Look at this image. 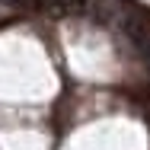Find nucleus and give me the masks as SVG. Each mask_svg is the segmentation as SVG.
Masks as SVG:
<instances>
[{"label": "nucleus", "mask_w": 150, "mask_h": 150, "mask_svg": "<svg viewBox=\"0 0 150 150\" xmlns=\"http://www.w3.org/2000/svg\"><path fill=\"white\" fill-rule=\"evenodd\" d=\"M48 13H93L99 0H38Z\"/></svg>", "instance_id": "1"}, {"label": "nucleus", "mask_w": 150, "mask_h": 150, "mask_svg": "<svg viewBox=\"0 0 150 150\" xmlns=\"http://www.w3.org/2000/svg\"><path fill=\"white\" fill-rule=\"evenodd\" d=\"M3 3H23V0H3Z\"/></svg>", "instance_id": "2"}]
</instances>
